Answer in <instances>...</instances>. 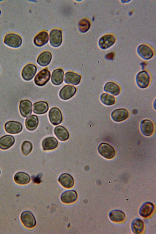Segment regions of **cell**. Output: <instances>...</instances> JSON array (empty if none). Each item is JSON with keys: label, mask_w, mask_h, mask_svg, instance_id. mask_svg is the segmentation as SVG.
Returning a JSON list of instances; mask_svg holds the SVG:
<instances>
[{"label": "cell", "mask_w": 156, "mask_h": 234, "mask_svg": "<svg viewBox=\"0 0 156 234\" xmlns=\"http://www.w3.org/2000/svg\"><path fill=\"white\" fill-rule=\"evenodd\" d=\"M58 180L61 184L66 188H70L73 187L74 184L73 177L70 174L63 173L59 176Z\"/></svg>", "instance_id": "obj_14"}, {"label": "cell", "mask_w": 156, "mask_h": 234, "mask_svg": "<svg viewBox=\"0 0 156 234\" xmlns=\"http://www.w3.org/2000/svg\"><path fill=\"white\" fill-rule=\"evenodd\" d=\"M52 57V54L50 52L44 51L39 55L37 58V62L41 66H47L50 63Z\"/></svg>", "instance_id": "obj_23"}, {"label": "cell", "mask_w": 156, "mask_h": 234, "mask_svg": "<svg viewBox=\"0 0 156 234\" xmlns=\"http://www.w3.org/2000/svg\"><path fill=\"white\" fill-rule=\"evenodd\" d=\"M138 53L141 58L146 60L151 58L153 55L151 49L149 47L145 45H142L139 46Z\"/></svg>", "instance_id": "obj_31"}, {"label": "cell", "mask_w": 156, "mask_h": 234, "mask_svg": "<svg viewBox=\"0 0 156 234\" xmlns=\"http://www.w3.org/2000/svg\"><path fill=\"white\" fill-rule=\"evenodd\" d=\"M79 29L80 32L85 33L87 32L90 27L89 21L86 19H83L79 22Z\"/></svg>", "instance_id": "obj_34"}, {"label": "cell", "mask_w": 156, "mask_h": 234, "mask_svg": "<svg viewBox=\"0 0 156 234\" xmlns=\"http://www.w3.org/2000/svg\"><path fill=\"white\" fill-rule=\"evenodd\" d=\"M54 133L57 138L62 141L67 140L69 136V132L66 129L61 125L55 127Z\"/></svg>", "instance_id": "obj_20"}, {"label": "cell", "mask_w": 156, "mask_h": 234, "mask_svg": "<svg viewBox=\"0 0 156 234\" xmlns=\"http://www.w3.org/2000/svg\"><path fill=\"white\" fill-rule=\"evenodd\" d=\"M0 70H1V69H0Z\"/></svg>", "instance_id": "obj_37"}, {"label": "cell", "mask_w": 156, "mask_h": 234, "mask_svg": "<svg viewBox=\"0 0 156 234\" xmlns=\"http://www.w3.org/2000/svg\"><path fill=\"white\" fill-rule=\"evenodd\" d=\"M131 228L133 232L135 234L142 233L144 228L143 221L139 218L134 219L131 222Z\"/></svg>", "instance_id": "obj_29"}, {"label": "cell", "mask_w": 156, "mask_h": 234, "mask_svg": "<svg viewBox=\"0 0 156 234\" xmlns=\"http://www.w3.org/2000/svg\"><path fill=\"white\" fill-rule=\"evenodd\" d=\"M154 208V205L152 203L150 202H145L140 207L139 214L143 217H149L153 212Z\"/></svg>", "instance_id": "obj_16"}, {"label": "cell", "mask_w": 156, "mask_h": 234, "mask_svg": "<svg viewBox=\"0 0 156 234\" xmlns=\"http://www.w3.org/2000/svg\"><path fill=\"white\" fill-rule=\"evenodd\" d=\"M50 43L54 47L59 46L62 42V35L61 30L57 29L52 30L49 35Z\"/></svg>", "instance_id": "obj_9"}, {"label": "cell", "mask_w": 156, "mask_h": 234, "mask_svg": "<svg viewBox=\"0 0 156 234\" xmlns=\"http://www.w3.org/2000/svg\"><path fill=\"white\" fill-rule=\"evenodd\" d=\"M48 117L51 123L56 126L60 124L63 120V116L61 110L54 107L51 108L48 113Z\"/></svg>", "instance_id": "obj_5"}, {"label": "cell", "mask_w": 156, "mask_h": 234, "mask_svg": "<svg viewBox=\"0 0 156 234\" xmlns=\"http://www.w3.org/2000/svg\"><path fill=\"white\" fill-rule=\"evenodd\" d=\"M39 119L37 116L32 115L27 118L25 121V126L29 130L33 131L37 127Z\"/></svg>", "instance_id": "obj_27"}, {"label": "cell", "mask_w": 156, "mask_h": 234, "mask_svg": "<svg viewBox=\"0 0 156 234\" xmlns=\"http://www.w3.org/2000/svg\"><path fill=\"white\" fill-rule=\"evenodd\" d=\"M0 173H1V171H0Z\"/></svg>", "instance_id": "obj_36"}, {"label": "cell", "mask_w": 156, "mask_h": 234, "mask_svg": "<svg viewBox=\"0 0 156 234\" xmlns=\"http://www.w3.org/2000/svg\"><path fill=\"white\" fill-rule=\"evenodd\" d=\"M98 151L102 157L107 159L113 158L115 155V151L114 147L108 143L103 142L98 146Z\"/></svg>", "instance_id": "obj_2"}, {"label": "cell", "mask_w": 156, "mask_h": 234, "mask_svg": "<svg viewBox=\"0 0 156 234\" xmlns=\"http://www.w3.org/2000/svg\"><path fill=\"white\" fill-rule=\"evenodd\" d=\"M21 220L24 225L28 228H32L36 225V221L34 216L30 211H23L20 216Z\"/></svg>", "instance_id": "obj_4"}, {"label": "cell", "mask_w": 156, "mask_h": 234, "mask_svg": "<svg viewBox=\"0 0 156 234\" xmlns=\"http://www.w3.org/2000/svg\"><path fill=\"white\" fill-rule=\"evenodd\" d=\"M58 145V140L54 137H49L44 139L42 143L44 151H50L56 148Z\"/></svg>", "instance_id": "obj_18"}, {"label": "cell", "mask_w": 156, "mask_h": 234, "mask_svg": "<svg viewBox=\"0 0 156 234\" xmlns=\"http://www.w3.org/2000/svg\"><path fill=\"white\" fill-rule=\"evenodd\" d=\"M100 98L102 103L106 105H112L115 102L114 97L106 93H102L100 96Z\"/></svg>", "instance_id": "obj_32"}, {"label": "cell", "mask_w": 156, "mask_h": 234, "mask_svg": "<svg viewBox=\"0 0 156 234\" xmlns=\"http://www.w3.org/2000/svg\"><path fill=\"white\" fill-rule=\"evenodd\" d=\"M50 77V72L46 68L41 70L37 74L34 79V82L37 86H43L49 81Z\"/></svg>", "instance_id": "obj_3"}, {"label": "cell", "mask_w": 156, "mask_h": 234, "mask_svg": "<svg viewBox=\"0 0 156 234\" xmlns=\"http://www.w3.org/2000/svg\"><path fill=\"white\" fill-rule=\"evenodd\" d=\"M48 39V33L45 31H42L35 36L34 39V43L36 46L41 47L47 43Z\"/></svg>", "instance_id": "obj_22"}, {"label": "cell", "mask_w": 156, "mask_h": 234, "mask_svg": "<svg viewBox=\"0 0 156 234\" xmlns=\"http://www.w3.org/2000/svg\"><path fill=\"white\" fill-rule=\"evenodd\" d=\"M64 72L60 68L54 70L52 73L51 80L52 84L56 86L62 83L63 80Z\"/></svg>", "instance_id": "obj_19"}, {"label": "cell", "mask_w": 156, "mask_h": 234, "mask_svg": "<svg viewBox=\"0 0 156 234\" xmlns=\"http://www.w3.org/2000/svg\"><path fill=\"white\" fill-rule=\"evenodd\" d=\"M14 180L18 184L24 185L29 183L30 180V177L27 173L20 172L15 174L14 176Z\"/></svg>", "instance_id": "obj_28"}, {"label": "cell", "mask_w": 156, "mask_h": 234, "mask_svg": "<svg viewBox=\"0 0 156 234\" xmlns=\"http://www.w3.org/2000/svg\"><path fill=\"white\" fill-rule=\"evenodd\" d=\"M1 10H0V15H1Z\"/></svg>", "instance_id": "obj_35"}, {"label": "cell", "mask_w": 156, "mask_h": 234, "mask_svg": "<svg viewBox=\"0 0 156 234\" xmlns=\"http://www.w3.org/2000/svg\"><path fill=\"white\" fill-rule=\"evenodd\" d=\"M81 76L72 72H68L65 74L64 81L66 83L74 85L78 84L81 80Z\"/></svg>", "instance_id": "obj_17"}, {"label": "cell", "mask_w": 156, "mask_h": 234, "mask_svg": "<svg viewBox=\"0 0 156 234\" xmlns=\"http://www.w3.org/2000/svg\"><path fill=\"white\" fill-rule=\"evenodd\" d=\"M49 109L48 103L43 101H39L33 104V112L36 114L41 115L46 113Z\"/></svg>", "instance_id": "obj_21"}, {"label": "cell", "mask_w": 156, "mask_h": 234, "mask_svg": "<svg viewBox=\"0 0 156 234\" xmlns=\"http://www.w3.org/2000/svg\"><path fill=\"white\" fill-rule=\"evenodd\" d=\"M104 90L105 92L114 96L119 95L120 91L119 86L116 83L112 82L107 83L104 86Z\"/></svg>", "instance_id": "obj_30"}, {"label": "cell", "mask_w": 156, "mask_h": 234, "mask_svg": "<svg viewBox=\"0 0 156 234\" xmlns=\"http://www.w3.org/2000/svg\"><path fill=\"white\" fill-rule=\"evenodd\" d=\"M115 37L111 34H106L102 37L100 40L99 44L103 49H106L111 46L115 43Z\"/></svg>", "instance_id": "obj_26"}, {"label": "cell", "mask_w": 156, "mask_h": 234, "mask_svg": "<svg viewBox=\"0 0 156 234\" xmlns=\"http://www.w3.org/2000/svg\"><path fill=\"white\" fill-rule=\"evenodd\" d=\"M110 219L114 222H120L125 219L126 216L125 213L122 211L118 209L111 211L109 214Z\"/></svg>", "instance_id": "obj_25"}, {"label": "cell", "mask_w": 156, "mask_h": 234, "mask_svg": "<svg viewBox=\"0 0 156 234\" xmlns=\"http://www.w3.org/2000/svg\"><path fill=\"white\" fill-rule=\"evenodd\" d=\"M140 128L141 132L144 136H151L154 131V125L150 120L145 119L142 120L140 123Z\"/></svg>", "instance_id": "obj_15"}, {"label": "cell", "mask_w": 156, "mask_h": 234, "mask_svg": "<svg viewBox=\"0 0 156 234\" xmlns=\"http://www.w3.org/2000/svg\"><path fill=\"white\" fill-rule=\"evenodd\" d=\"M32 103L28 100H23L20 102L19 110L20 112L24 117H27L30 115L32 112Z\"/></svg>", "instance_id": "obj_12"}, {"label": "cell", "mask_w": 156, "mask_h": 234, "mask_svg": "<svg viewBox=\"0 0 156 234\" xmlns=\"http://www.w3.org/2000/svg\"><path fill=\"white\" fill-rule=\"evenodd\" d=\"M76 88L74 86L66 85L60 90L59 95L61 99L66 100L72 98L76 94Z\"/></svg>", "instance_id": "obj_8"}, {"label": "cell", "mask_w": 156, "mask_h": 234, "mask_svg": "<svg viewBox=\"0 0 156 234\" xmlns=\"http://www.w3.org/2000/svg\"><path fill=\"white\" fill-rule=\"evenodd\" d=\"M21 151L23 154L27 155L29 154L33 149V145L29 141H25L21 145Z\"/></svg>", "instance_id": "obj_33"}, {"label": "cell", "mask_w": 156, "mask_h": 234, "mask_svg": "<svg viewBox=\"0 0 156 234\" xmlns=\"http://www.w3.org/2000/svg\"><path fill=\"white\" fill-rule=\"evenodd\" d=\"M5 129L7 133L10 134H16L21 131L23 126L22 124L19 122L10 121L5 123Z\"/></svg>", "instance_id": "obj_10"}, {"label": "cell", "mask_w": 156, "mask_h": 234, "mask_svg": "<svg viewBox=\"0 0 156 234\" xmlns=\"http://www.w3.org/2000/svg\"><path fill=\"white\" fill-rule=\"evenodd\" d=\"M136 82L138 86L141 88H145L149 85L150 77L148 73L145 71L139 73L136 76Z\"/></svg>", "instance_id": "obj_7"}, {"label": "cell", "mask_w": 156, "mask_h": 234, "mask_svg": "<svg viewBox=\"0 0 156 234\" xmlns=\"http://www.w3.org/2000/svg\"><path fill=\"white\" fill-rule=\"evenodd\" d=\"M37 71L35 65L32 63L28 64L25 66L22 71V77L26 81H30L33 78Z\"/></svg>", "instance_id": "obj_6"}, {"label": "cell", "mask_w": 156, "mask_h": 234, "mask_svg": "<svg viewBox=\"0 0 156 234\" xmlns=\"http://www.w3.org/2000/svg\"><path fill=\"white\" fill-rule=\"evenodd\" d=\"M14 137L12 136L5 135L0 138V148L6 150L12 146L15 143Z\"/></svg>", "instance_id": "obj_24"}, {"label": "cell", "mask_w": 156, "mask_h": 234, "mask_svg": "<svg viewBox=\"0 0 156 234\" xmlns=\"http://www.w3.org/2000/svg\"><path fill=\"white\" fill-rule=\"evenodd\" d=\"M129 112L124 108H120L114 110L112 113L111 116L112 119L117 122H120L126 119L128 117Z\"/></svg>", "instance_id": "obj_11"}, {"label": "cell", "mask_w": 156, "mask_h": 234, "mask_svg": "<svg viewBox=\"0 0 156 234\" xmlns=\"http://www.w3.org/2000/svg\"><path fill=\"white\" fill-rule=\"evenodd\" d=\"M4 43L10 47L17 48L22 45V39L19 35L16 34L9 33L5 36Z\"/></svg>", "instance_id": "obj_1"}, {"label": "cell", "mask_w": 156, "mask_h": 234, "mask_svg": "<svg viewBox=\"0 0 156 234\" xmlns=\"http://www.w3.org/2000/svg\"><path fill=\"white\" fill-rule=\"evenodd\" d=\"M78 195L76 191L73 190H69L64 192L61 194L60 199L65 203H71L77 200Z\"/></svg>", "instance_id": "obj_13"}]
</instances>
